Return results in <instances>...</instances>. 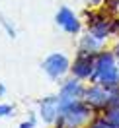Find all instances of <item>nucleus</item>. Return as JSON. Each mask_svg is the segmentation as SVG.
Listing matches in <instances>:
<instances>
[{
  "mask_svg": "<svg viewBox=\"0 0 119 128\" xmlns=\"http://www.w3.org/2000/svg\"><path fill=\"white\" fill-rule=\"evenodd\" d=\"M4 95H6V86H4L2 82H0V99H2Z\"/></svg>",
  "mask_w": 119,
  "mask_h": 128,
  "instance_id": "nucleus-17",
  "label": "nucleus"
},
{
  "mask_svg": "<svg viewBox=\"0 0 119 128\" xmlns=\"http://www.w3.org/2000/svg\"><path fill=\"white\" fill-rule=\"evenodd\" d=\"M55 22L66 35H78V33L82 31V22L78 20V16H76L68 6H61V8L57 10Z\"/></svg>",
  "mask_w": 119,
  "mask_h": 128,
  "instance_id": "nucleus-7",
  "label": "nucleus"
},
{
  "mask_svg": "<svg viewBox=\"0 0 119 128\" xmlns=\"http://www.w3.org/2000/svg\"><path fill=\"white\" fill-rule=\"evenodd\" d=\"M98 112L84 101H72V103H64L61 105V112L59 118L53 124V128H88V124L92 122Z\"/></svg>",
  "mask_w": 119,
  "mask_h": 128,
  "instance_id": "nucleus-1",
  "label": "nucleus"
},
{
  "mask_svg": "<svg viewBox=\"0 0 119 128\" xmlns=\"http://www.w3.org/2000/svg\"><path fill=\"white\" fill-rule=\"evenodd\" d=\"M70 60H68V56L63 54V52H51V54L41 62V68H43V72L47 74L49 78L53 82H59L64 80L66 78V74H70Z\"/></svg>",
  "mask_w": 119,
  "mask_h": 128,
  "instance_id": "nucleus-3",
  "label": "nucleus"
},
{
  "mask_svg": "<svg viewBox=\"0 0 119 128\" xmlns=\"http://www.w3.org/2000/svg\"><path fill=\"white\" fill-rule=\"evenodd\" d=\"M88 33H92L100 41H107L111 35L119 33L117 18H111L103 12H90L88 14Z\"/></svg>",
  "mask_w": 119,
  "mask_h": 128,
  "instance_id": "nucleus-2",
  "label": "nucleus"
},
{
  "mask_svg": "<svg viewBox=\"0 0 119 128\" xmlns=\"http://www.w3.org/2000/svg\"><path fill=\"white\" fill-rule=\"evenodd\" d=\"M105 118L109 120L113 126H119V107H111V109H105V111L102 112Z\"/></svg>",
  "mask_w": 119,
  "mask_h": 128,
  "instance_id": "nucleus-13",
  "label": "nucleus"
},
{
  "mask_svg": "<svg viewBox=\"0 0 119 128\" xmlns=\"http://www.w3.org/2000/svg\"><path fill=\"white\" fill-rule=\"evenodd\" d=\"M37 126V114L35 112H27V118L20 122L18 128H35Z\"/></svg>",
  "mask_w": 119,
  "mask_h": 128,
  "instance_id": "nucleus-14",
  "label": "nucleus"
},
{
  "mask_svg": "<svg viewBox=\"0 0 119 128\" xmlns=\"http://www.w3.org/2000/svg\"><path fill=\"white\" fill-rule=\"evenodd\" d=\"M111 50H113V54H115V58H117V64H119V39L115 41V45H113Z\"/></svg>",
  "mask_w": 119,
  "mask_h": 128,
  "instance_id": "nucleus-16",
  "label": "nucleus"
},
{
  "mask_svg": "<svg viewBox=\"0 0 119 128\" xmlns=\"http://www.w3.org/2000/svg\"><path fill=\"white\" fill-rule=\"evenodd\" d=\"M96 74V64L92 54H84V52H76V58L70 64V76L78 78L82 82H92Z\"/></svg>",
  "mask_w": 119,
  "mask_h": 128,
  "instance_id": "nucleus-5",
  "label": "nucleus"
},
{
  "mask_svg": "<svg viewBox=\"0 0 119 128\" xmlns=\"http://www.w3.org/2000/svg\"><path fill=\"white\" fill-rule=\"evenodd\" d=\"M115 128H119V126H115Z\"/></svg>",
  "mask_w": 119,
  "mask_h": 128,
  "instance_id": "nucleus-19",
  "label": "nucleus"
},
{
  "mask_svg": "<svg viewBox=\"0 0 119 128\" xmlns=\"http://www.w3.org/2000/svg\"><path fill=\"white\" fill-rule=\"evenodd\" d=\"M16 107L10 103H0V118H6V116H14Z\"/></svg>",
  "mask_w": 119,
  "mask_h": 128,
  "instance_id": "nucleus-15",
  "label": "nucleus"
},
{
  "mask_svg": "<svg viewBox=\"0 0 119 128\" xmlns=\"http://www.w3.org/2000/svg\"><path fill=\"white\" fill-rule=\"evenodd\" d=\"M109 89L100 86V84H96L92 82L90 86H86V91H84V101H86L96 112H103L107 109V103H109Z\"/></svg>",
  "mask_w": 119,
  "mask_h": 128,
  "instance_id": "nucleus-4",
  "label": "nucleus"
},
{
  "mask_svg": "<svg viewBox=\"0 0 119 128\" xmlns=\"http://www.w3.org/2000/svg\"><path fill=\"white\" fill-rule=\"evenodd\" d=\"M117 27H119V18H117Z\"/></svg>",
  "mask_w": 119,
  "mask_h": 128,
  "instance_id": "nucleus-18",
  "label": "nucleus"
},
{
  "mask_svg": "<svg viewBox=\"0 0 119 128\" xmlns=\"http://www.w3.org/2000/svg\"><path fill=\"white\" fill-rule=\"evenodd\" d=\"M88 128H115V126H113V124H111L109 120H107L105 116H103L102 112H98V114H96L94 118H92V122L88 124Z\"/></svg>",
  "mask_w": 119,
  "mask_h": 128,
  "instance_id": "nucleus-11",
  "label": "nucleus"
},
{
  "mask_svg": "<svg viewBox=\"0 0 119 128\" xmlns=\"http://www.w3.org/2000/svg\"><path fill=\"white\" fill-rule=\"evenodd\" d=\"M94 82L100 84V86H103V88H107V89H117L119 88V64H115V66H111L107 70L100 72L94 78Z\"/></svg>",
  "mask_w": 119,
  "mask_h": 128,
  "instance_id": "nucleus-10",
  "label": "nucleus"
},
{
  "mask_svg": "<svg viewBox=\"0 0 119 128\" xmlns=\"http://www.w3.org/2000/svg\"><path fill=\"white\" fill-rule=\"evenodd\" d=\"M39 118L45 122V124H55L57 118H59V112H61V99H59V93L57 95H45L39 99Z\"/></svg>",
  "mask_w": 119,
  "mask_h": 128,
  "instance_id": "nucleus-8",
  "label": "nucleus"
},
{
  "mask_svg": "<svg viewBox=\"0 0 119 128\" xmlns=\"http://www.w3.org/2000/svg\"><path fill=\"white\" fill-rule=\"evenodd\" d=\"M103 43L105 41H100L98 37H94L92 33H86L82 35L78 41V50L76 52H84V54H92L96 56L100 50H103Z\"/></svg>",
  "mask_w": 119,
  "mask_h": 128,
  "instance_id": "nucleus-9",
  "label": "nucleus"
},
{
  "mask_svg": "<svg viewBox=\"0 0 119 128\" xmlns=\"http://www.w3.org/2000/svg\"><path fill=\"white\" fill-rule=\"evenodd\" d=\"M0 25H2V29L6 31V35H8L10 39H16V27H14V24L4 14H0Z\"/></svg>",
  "mask_w": 119,
  "mask_h": 128,
  "instance_id": "nucleus-12",
  "label": "nucleus"
},
{
  "mask_svg": "<svg viewBox=\"0 0 119 128\" xmlns=\"http://www.w3.org/2000/svg\"><path fill=\"white\" fill-rule=\"evenodd\" d=\"M84 91H86V86L82 84V80L78 78H66L64 82H61V88H59V99H61V105L64 103H72V101H78L84 97Z\"/></svg>",
  "mask_w": 119,
  "mask_h": 128,
  "instance_id": "nucleus-6",
  "label": "nucleus"
}]
</instances>
